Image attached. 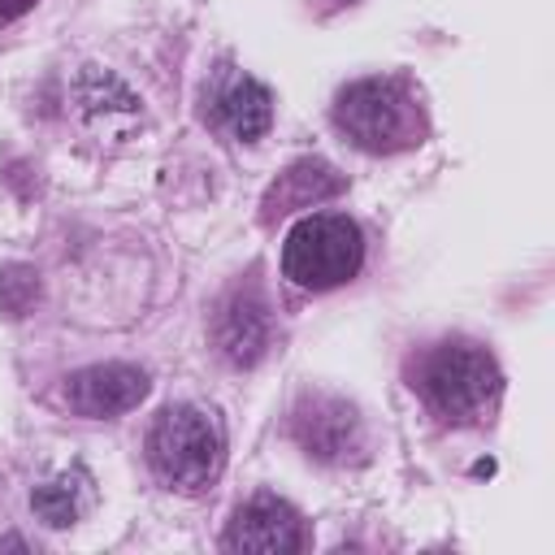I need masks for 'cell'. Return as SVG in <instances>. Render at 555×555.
I'll return each mask as SVG.
<instances>
[{
	"label": "cell",
	"instance_id": "cell-1",
	"mask_svg": "<svg viewBox=\"0 0 555 555\" xmlns=\"http://www.w3.org/2000/svg\"><path fill=\"white\" fill-rule=\"evenodd\" d=\"M147 460L160 481H169L182 494H195L217 481L225 442L221 425L199 408H165L147 434Z\"/></svg>",
	"mask_w": 555,
	"mask_h": 555
},
{
	"label": "cell",
	"instance_id": "cell-2",
	"mask_svg": "<svg viewBox=\"0 0 555 555\" xmlns=\"http://www.w3.org/2000/svg\"><path fill=\"white\" fill-rule=\"evenodd\" d=\"M364 264V238L360 225L343 212H312L295 221V230L282 243V273L295 286L330 291L360 273Z\"/></svg>",
	"mask_w": 555,
	"mask_h": 555
},
{
	"label": "cell",
	"instance_id": "cell-3",
	"mask_svg": "<svg viewBox=\"0 0 555 555\" xmlns=\"http://www.w3.org/2000/svg\"><path fill=\"white\" fill-rule=\"evenodd\" d=\"M334 121L364 152H399L421 143V108L390 78L351 82L334 104Z\"/></svg>",
	"mask_w": 555,
	"mask_h": 555
},
{
	"label": "cell",
	"instance_id": "cell-4",
	"mask_svg": "<svg viewBox=\"0 0 555 555\" xmlns=\"http://www.w3.org/2000/svg\"><path fill=\"white\" fill-rule=\"evenodd\" d=\"M421 390L442 416L473 421L499 395V364L473 343H447L425 360Z\"/></svg>",
	"mask_w": 555,
	"mask_h": 555
},
{
	"label": "cell",
	"instance_id": "cell-5",
	"mask_svg": "<svg viewBox=\"0 0 555 555\" xmlns=\"http://www.w3.org/2000/svg\"><path fill=\"white\" fill-rule=\"evenodd\" d=\"M221 546L225 551H251V555H291L304 546V529H299V516L291 503L260 494L247 507H238Z\"/></svg>",
	"mask_w": 555,
	"mask_h": 555
},
{
	"label": "cell",
	"instance_id": "cell-6",
	"mask_svg": "<svg viewBox=\"0 0 555 555\" xmlns=\"http://www.w3.org/2000/svg\"><path fill=\"white\" fill-rule=\"evenodd\" d=\"M295 438L308 455L330 460V464H338V460H347L364 447V429H360L356 408L343 403V399H330V395H312V399L299 403Z\"/></svg>",
	"mask_w": 555,
	"mask_h": 555
},
{
	"label": "cell",
	"instance_id": "cell-7",
	"mask_svg": "<svg viewBox=\"0 0 555 555\" xmlns=\"http://www.w3.org/2000/svg\"><path fill=\"white\" fill-rule=\"evenodd\" d=\"M147 395V373L134 364H95L69 377L65 399L78 416H117L139 408V399Z\"/></svg>",
	"mask_w": 555,
	"mask_h": 555
},
{
	"label": "cell",
	"instance_id": "cell-8",
	"mask_svg": "<svg viewBox=\"0 0 555 555\" xmlns=\"http://www.w3.org/2000/svg\"><path fill=\"white\" fill-rule=\"evenodd\" d=\"M217 347L230 364H256L273 338V321H269V304L247 286V291H234L221 312H217Z\"/></svg>",
	"mask_w": 555,
	"mask_h": 555
},
{
	"label": "cell",
	"instance_id": "cell-9",
	"mask_svg": "<svg viewBox=\"0 0 555 555\" xmlns=\"http://www.w3.org/2000/svg\"><path fill=\"white\" fill-rule=\"evenodd\" d=\"M217 121H221L234 139L251 143V139H260V134L269 130V121H273V95H269L256 78H234V82L217 95Z\"/></svg>",
	"mask_w": 555,
	"mask_h": 555
},
{
	"label": "cell",
	"instance_id": "cell-10",
	"mask_svg": "<svg viewBox=\"0 0 555 555\" xmlns=\"http://www.w3.org/2000/svg\"><path fill=\"white\" fill-rule=\"evenodd\" d=\"M87 503H91V486H87V477H82V473L52 477L48 486H39V490L30 494V507H35V512H39V520H43V525H52V529L74 525V520L87 512Z\"/></svg>",
	"mask_w": 555,
	"mask_h": 555
},
{
	"label": "cell",
	"instance_id": "cell-11",
	"mask_svg": "<svg viewBox=\"0 0 555 555\" xmlns=\"http://www.w3.org/2000/svg\"><path fill=\"white\" fill-rule=\"evenodd\" d=\"M334 191H338L334 169H325V165H295V169L282 173V182L273 186V204H278V212H291V208L317 204L321 195H334Z\"/></svg>",
	"mask_w": 555,
	"mask_h": 555
},
{
	"label": "cell",
	"instance_id": "cell-12",
	"mask_svg": "<svg viewBox=\"0 0 555 555\" xmlns=\"http://www.w3.org/2000/svg\"><path fill=\"white\" fill-rule=\"evenodd\" d=\"M39 304V273L26 264L0 269V312L4 317H26Z\"/></svg>",
	"mask_w": 555,
	"mask_h": 555
},
{
	"label": "cell",
	"instance_id": "cell-13",
	"mask_svg": "<svg viewBox=\"0 0 555 555\" xmlns=\"http://www.w3.org/2000/svg\"><path fill=\"white\" fill-rule=\"evenodd\" d=\"M26 9H35V0H0V17H4V22H13V17H22Z\"/></svg>",
	"mask_w": 555,
	"mask_h": 555
}]
</instances>
